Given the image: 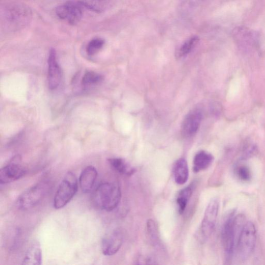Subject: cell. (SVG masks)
Wrapping results in <instances>:
<instances>
[{
    "mask_svg": "<svg viewBox=\"0 0 265 265\" xmlns=\"http://www.w3.org/2000/svg\"><path fill=\"white\" fill-rule=\"evenodd\" d=\"M246 223L244 215L235 216L232 211L226 217L222 227L221 238L225 259L228 262L233 258L236 243Z\"/></svg>",
    "mask_w": 265,
    "mask_h": 265,
    "instance_id": "6da1fadb",
    "label": "cell"
},
{
    "mask_svg": "<svg viewBox=\"0 0 265 265\" xmlns=\"http://www.w3.org/2000/svg\"><path fill=\"white\" fill-rule=\"evenodd\" d=\"M121 198V191L118 184L105 182L96 188L92 196V201L96 208L110 212L118 206Z\"/></svg>",
    "mask_w": 265,
    "mask_h": 265,
    "instance_id": "7a4b0ae2",
    "label": "cell"
},
{
    "mask_svg": "<svg viewBox=\"0 0 265 265\" xmlns=\"http://www.w3.org/2000/svg\"><path fill=\"white\" fill-rule=\"evenodd\" d=\"M51 183L42 181L24 191L18 197L17 206L21 210H27L38 205L48 194Z\"/></svg>",
    "mask_w": 265,
    "mask_h": 265,
    "instance_id": "3957f363",
    "label": "cell"
},
{
    "mask_svg": "<svg viewBox=\"0 0 265 265\" xmlns=\"http://www.w3.org/2000/svg\"><path fill=\"white\" fill-rule=\"evenodd\" d=\"M78 182L75 175L69 172L65 175L56 193L54 207L60 209L67 205L78 191Z\"/></svg>",
    "mask_w": 265,
    "mask_h": 265,
    "instance_id": "277c9868",
    "label": "cell"
},
{
    "mask_svg": "<svg viewBox=\"0 0 265 265\" xmlns=\"http://www.w3.org/2000/svg\"><path fill=\"white\" fill-rule=\"evenodd\" d=\"M256 242V227L253 223L248 221L244 225L235 247V252L240 260L245 261L251 256L255 249Z\"/></svg>",
    "mask_w": 265,
    "mask_h": 265,
    "instance_id": "5b68a950",
    "label": "cell"
},
{
    "mask_svg": "<svg viewBox=\"0 0 265 265\" xmlns=\"http://www.w3.org/2000/svg\"><path fill=\"white\" fill-rule=\"evenodd\" d=\"M84 11L79 0H70L58 6L56 13L60 19L75 25L82 20Z\"/></svg>",
    "mask_w": 265,
    "mask_h": 265,
    "instance_id": "8992f818",
    "label": "cell"
},
{
    "mask_svg": "<svg viewBox=\"0 0 265 265\" xmlns=\"http://www.w3.org/2000/svg\"><path fill=\"white\" fill-rule=\"evenodd\" d=\"M218 199H212L208 204L202 222L200 234L204 241L208 240L212 235L215 228L219 210Z\"/></svg>",
    "mask_w": 265,
    "mask_h": 265,
    "instance_id": "52a82bcc",
    "label": "cell"
},
{
    "mask_svg": "<svg viewBox=\"0 0 265 265\" xmlns=\"http://www.w3.org/2000/svg\"><path fill=\"white\" fill-rule=\"evenodd\" d=\"M31 17L30 10L24 6H15L5 13V21L13 29H17L26 25Z\"/></svg>",
    "mask_w": 265,
    "mask_h": 265,
    "instance_id": "ba28073f",
    "label": "cell"
},
{
    "mask_svg": "<svg viewBox=\"0 0 265 265\" xmlns=\"http://www.w3.org/2000/svg\"><path fill=\"white\" fill-rule=\"evenodd\" d=\"M20 156L16 155L0 171V183L5 184L14 182L23 177L26 171L20 164Z\"/></svg>",
    "mask_w": 265,
    "mask_h": 265,
    "instance_id": "9c48e42d",
    "label": "cell"
},
{
    "mask_svg": "<svg viewBox=\"0 0 265 265\" xmlns=\"http://www.w3.org/2000/svg\"><path fill=\"white\" fill-rule=\"evenodd\" d=\"M203 118L201 109L196 108L190 111L185 117L181 125V132L187 138L196 135L200 128Z\"/></svg>",
    "mask_w": 265,
    "mask_h": 265,
    "instance_id": "30bf717a",
    "label": "cell"
},
{
    "mask_svg": "<svg viewBox=\"0 0 265 265\" xmlns=\"http://www.w3.org/2000/svg\"><path fill=\"white\" fill-rule=\"evenodd\" d=\"M123 242V236L121 230L114 229L109 232L102 242V251L106 256L116 254L121 248Z\"/></svg>",
    "mask_w": 265,
    "mask_h": 265,
    "instance_id": "8fae6325",
    "label": "cell"
},
{
    "mask_svg": "<svg viewBox=\"0 0 265 265\" xmlns=\"http://www.w3.org/2000/svg\"><path fill=\"white\" fill-rule=\"evenodd\" d=\"M48 64L49 87L51 90H55L60 84L61 71L57 60L56 51L54 48L49 51Z\"/></svg>",
    "mask_w": 265,
    "mask_h": 265,
    "instance_id": "7c38bea8",
    "label": "cell"
},
{
    "mask_svg": "<svg viewBox=\"0 0 265 265\" xmlns=\"http://www.w3.org/2000/svg\"><path fill=\"white\" fill-rule=\"evenodd\" d=\"M97 177V172L93 166H89L82 171L79 184L83 193H89L92 190Z\"/></svg>",
    "mask_w": 265,
    "mask_h": 265,
    "instance_id": "4fadbf2b",
    "label": "cell"
},
{
    "mask_svg": "<svg viewBox=\"0 0 265 265\" xmlns=\"http://www.w3.org/2000/svg\"><path fill=\"white\" fill-rule=\"evenodd\" d=\"M85 10L95 13H104L113 6L112 0H79Z\"/></svg>",
    "mask_w": 265,
    "mask_h": 265,
    "instance_id": "5bb4252c",
    "label": "cell"
},
{
    "mask_svg": "<svg viewBox=\"0 0 265 265\" xmlns=\"http://www.w3.org/2000/svg\"><path fill=\"white\" fill-rule=\"evenodd\" d=\"M42 263V252L40 244L33 242L28 248L22 264L40 265Z\"/></svg>",
    "mask_w": 265,
    "mask_h": 265,
    "instance_id": "9a60e30c",
    "label": "cell"
},
{
    "mask_svg": "<svg viewBox=\"0 0 265 265\" xmlns=\"http://www.w3.org/2000/svg\"><path fill=\"white\" fill-rule=\"evenodd\" d=\"M214 160L213 155L205 151L196 153L193 160V171L195 173L206 170L212 164Z\"/></svg>",
    "mask_w": 265,
    "mask_h": 265,
    "instance_id": "2e32d148",
    "label": "cell"
},
{
    "mask_svg": "<svg viewBox=\"0 0 265 265\" xmlns=\"http://www.w3.org/2000/svg\"><path fill=\"white\" fill-rule=\"evenodd\" d=\"M189 171L187 161L184 158L178 160L173 167V176L175 181L179 185L186 183L189 178Z\"/></svg>",
    "mask_w": 265,
    "mask_h": 265,
    "instance_id": "e0dca14e",
    "label": "cell"
},
{
    "mask_svg": "<svg viewBox=\"0 0 265 265\" xmlns=\"http://www.w3.org/2000/svg\"><path fill=\"white\" fill-rule=\"evenodd\" d=\"M108 161L112 169L121 175L130 176L136 172V170L130 167L123 158H112L109 159Z\"/></svg>",
    "mask_w": 265,
    "mask_h": 265,
    "instance_id": "ac0fdd59",
    "label": "cell"
},
{
    "mask_svg": "<svg viewBox=\"0 0 265 265\" xmlns=\"http://www.w3.org/2000/svg\"><path fill=\"white\" fill-rule=\"evenodd\" d=\"M194 188L195 184L192 183L179 192L176 202L178 205V212L180 215L183 214L185 211Z\"/></svg>",
    "mask_w": 265,
    "mask_h": 265,
    "instance_id": "d6986e66",
    "label": "cell"
},
{
    "mask_svg": "<svg viewBox=\"0 0 265 265\" xmlns=\"http://www.w3.org/2000/svg\"><path fill=\"white\" fill-rule=\"evenodd\" d=\"M200 39L197 36H193L186 40L180 46L177 52V57L181 58L190 54L198 43Z\"/></svg>",
    "mask_w": 265,
    "mask_h": 265,
    "instance_id": "ffe728a7",
    "label": "cell"
},
{
    "mask_svg": "<svg viewBox=\"0 0 265 265\" xmlns=\"http://www.w3.org/2000/svg\"><path fill=\"white\" fill-rule=\"evenodd\" d=\"M105 43V40L102 38L93 39L87 45V53L90 56L95 55L103 47Z\"/></svg>",
    "mask_w": 265,
    "mask_h": 265,
    "instance_id": "44dd1931",
    "label": "cell"
},
{
    "mask_svg": "<svg viewBox=\"0 0 265 265\" xmlns=\"http://www.w3.org/2000/svg\"><path fill=\"white\" fill-rule=\"evenodd\" d=\"M102 80V76L100 75L93 72H88L84 75L82 83L84 86H90L97 84Z\"/></svg>",
    "mask_w": 265,
    "mask_h": 265,
    "instance_id": "7402d4cb",
    "label": "cell"
},
{
    "mask_svg": "<svg viewBox=\"0 0 265 265\" xmlns=\"http://www.w3.org/2000/svg\"><path fill=\"white\" fill-rule=\"evenodd\" d=\"M235 171L237 177L243 181H249L252 178L251 172L246 165H241L238 166Z\"/></svg>",
    "mask_w": 265,
    "mask_h": 265,
    "instance_id": "603a6c76",
    "label": "cell"
},
{
    "mask_svg": "<svg viewBox=\"0 0 265 265\" xmlns=\"http://www.w3.org/2000/svg\"><path fill=\"white\" fill-rule=\"evenodd\" d=\"M147 228L149 236L154 243H157L158 241V235L157 227L155 222L152 220H149L147 224Z\"/></svg>",
    "mask_w": 265,
    "mask_h": 265,
    "instance_id": "cb8c5ba5",
    "label": "cell"
},
{
    "mask_svg": "<svg viewBox=\"0 0 265 265\" xmlns=\"http://www.w3.org/2000/svg\"><path fill=\"white\" fill-rule=\"evenodd\" d=\"M201 0H190V4L192 5H196L200 3Z\"/></svg>",
    "mask_w": 265,
    "mask_h": 265,
    "instance_id": "d4e9b609",
    "label": "cell"
}]
</instances>
